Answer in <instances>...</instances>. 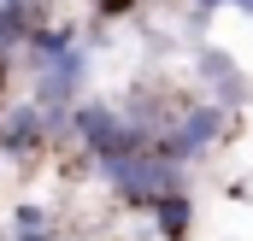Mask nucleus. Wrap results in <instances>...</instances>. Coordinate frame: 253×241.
<instances>
[{
	"label": "nucleus",
	"mask_w": 253,
	"mask_h": 241,
	"mask_svg": "<svg viewBox=\"0 0 253 241\" xmlns=\"http://www.w3.org/2000/svg\"><path fill=\"white\" fill-rule=\"evenodd\" d=\"M135 12H141V0H88V18L94 24H124Z\"/></svg>",
	"instance_id": "nucleus-9"
},
{
	"label": "nucleus",
	"mask_w": 253,
	"mask_h": 241,
	"mask_svg": "<svg viewBox=\"0 0 253 241\" xmlns=\"http://www.w3.org/2000/svg\"><path fill=\"white\" fill-rule=\"evenodd\" d=\"M47 6H53V12H59V0H47Z\"/></svg>",
	"instance_id": "nucleus-12"
},
{
	"label": "nucleus",
	"mask_w": 253,
	"mask_h": 241,
	"mask_svg": "<svg viewBox=\"0 0 253 241\" xmlns=\"http://www.w3.org/2000/svg\"><path fill=\"white\" fill-rule=\"evenodd\" d=\"M42 6H47V0H42Z\"/></svg>",
	"instance_id": "nucleus-15"
},
{
	"label": "nucleus",
	"mask_w": 253,
	"mask_h": 241,
	"mask_svg": "<svg viewBox=\"0 0 253 241\" xmlns=\"http://www.w3.org/2000/svg\"><path fill=\"white\" fill-rule=\"evenodd\" d=\"M189 77H194V94L218 100V106H224V112H236V118L253 106V77H248V65L236 59L230 47H218V41H194Z\"/></svg>",
	"instance_id": "nucleus-4"
},
{
	"label": "nucleus",
	"mask_w": 253,
	"mask_h": 241,
	"mask_svg": "<svg viewBox=\"0 0 253 241\" xmlns=\"http://www.w3.org/2000/svg\"><path fill=\"white\" fill-rule=\"evenodd\" d=\"M71 241H83V236H71Z\"/></svg>",
	"instance_id": "nucleus-14"
},
{
	"label": "nucleus",
	"mask_w": 253,
	"mask_h": 241,
	"mask_svg": "<svg viewBox=\"0 0 253 241\" xmlns=\"http://www.w3.org/2000/svg\"><path fill=\"white\" fill-rule=\"evenodd\" d=\"M6 241H65V224L53 206H42V200H18L12 212H6Z\"/></svg>",
	"instance_id": "nucleus-8"
},
{
	"label": "nucleus",
	"mask_w": 253,
	"mask_h": 241,
	"mask_svg": "<svg viewBox=\"0 0 253 241\" xmlns=\"http://www.w3.org/2000/svg\"><path fill=\"white\" fill-rule=\"evenodd\" d=\"M230 12H242V18H253V0H230Z\"/></svg>",
	"instance_id": "nucleus-11"
},
{
	"label": "nucleus",
	"mask_w": 253,
	"mask_h": 241,
	"mask_svg": "<svg viewBox=\"0 0 253 241\" xmlns=\"http://www.w3.org/2000/svg\"><path fill=\"white\" fill-rule=\"evenodd\" d=\"M30 77V100L42 106V112H71L77 100H88V82H94V47L83 41V47H71L59 59L36 65V71H24Z\"/></svg>",
	"instance_id": "nucleus-5"
},
{
	"label": "nucleus",
	"mask_w": 253,
	"mask_h": 241,
	"mask_svg": "<svg viewBox=\"0 0 253 241\" xmlns=\"http://www.w3.org/2000/svg\"><path fill=\"white\" fill-rule=\"evenodd\" d=\"M71 147H83V153L94 159V171H100L106 159H124V153L153 147V135H147L141 123H129L118 100L88 94V100H77V106H71Z\"/></svg>",
	"instance_id": "nucleus-3"
},
{
	"label": "nucleus",
	"mask_w": 253,
	"mask_h": 241,
	"mask_svg": "<svg viewBox=\"0 0 253 241\" xmlns=\"http://www.w3.org/2000/svg\"><path fill=\"white\" fill-rule=\"evenodd\" d=\"M194 194L189 188H177V194H165V200H153V212H147V230L153 241H194Z\"/></svg>",
	"instance_id": "nucleus-7"
},
{
	"label": "nucleus",
	"mask_w": 253,
	"mask_h": 241,
	"mask_svg": "<svg viewBox=\"0 0 253 241\" xmlns=\"http://www.w3.org/2000/svg\"><path fill=\"white\" fill-rule=\"evenodd\" d=\"M236 135H242V118H236V112H224V106L206 100V94H189V100L177 106V118L153 135V153L194 171V165H206V159H212L224 141H236Z\"/></svg>",
	"instance_id": "nucleus-1"
},
{
	"label": "nucleus",
	"mask_w": 253,
	"mask_h": 241,
	"mask_svg": "<svg viewBox=\"0 0 253 241\" xmlns=\"http://www.w3.org/2000/svg\"><path fill=\"white\" fill-rule=\"evenodd\" d=\"M47 18H53V6H42V0H0V53H24Z\"/></svg>",
	"instance_id": "nucleus-6"
},
{
	"label": "nucleus",
	"mask_w": 253,
	"mask_h": 241,
	"mask_svg": "<svg viewBox=\"0 0 253 241\" xmlns=\"http://www.w3.org/2000/svg\"><path fill=\"white\" fill-rule=\"evenodd\" d=\"M0 241H6V224H0Z\"/></svg>",
	"instance_id": "nucleus-13"
},
{
	"label": "nucleus",
	"mask_w": 253,
	"mask_h": 241,
	"mask_svg": "<svg viewBox=\"0 0 253 241\" xmlns=\"http://www.w3.org/2000/svg\"><path fill=\"white\" fill-rule=\"evenodd\" d=\"M12 82H18V53H0V100L12 94Z\"/></svg>",
	"instance_id": "nucleus-10"
},
{
	"label": "nucleus",
	"mask_w": 253,
	"mask_h": 241,
	"mask_svg": "<svg viewBox=\"0 0 253 241\" xmlns=\"http://www.w3.org/2000/svg\"><path fill=\"white\" fill-rule=\"evenodd\" d=\"M100 188L124 206V212H153V200H165V194H177V188H189V165H171V159H159L153 147H141V153H124V159H106L100 171Z\"/></svg>",
	"instance_id": "nucleus-2"
}]
</instances>
